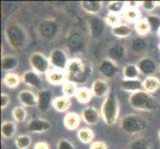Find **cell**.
I'll use <instances>...</instances> for the list:
<instances>
[{"instance_id":"obj_4","label":"cell","mask_w":160,"mask_h":149,"mask_svg":"<svg viewBox=\"0 0 160 149\" xmlns=\"http://www.w3.org/2000/svg\"><path fill=\"white\" fill-rule=\"evenodd\" d=\"M67 81L68 82H81L84 81L89 74V66L84 61L79 58H74L70 60L67 71Z\"/></svg>"},{"instance_id":"obj_35","label":"cell","mask_w":160,"mask_h":149,"mask_svg":"<svg viewBox=\"0 0 160 149\" xmlns=\"http://www.w3.org/2000/svg\"><path fill=\"white\" fill-rule=\"evenodd\" d=\"M78 87H77L76 82H66L65 84L63 85V95L66 97H75L77 92H78Z\"/></svg>"},{"instance_id":"obj_38","label":"cell","mask_w":160,"mask_h":149,"mask_svg":"<svg viewBox=\"0 0 160 149\" xmlns=\"http://www.w3.org/2000/svg\"><path fill=\"white\" fill-rule=\"evenodd\" d=\"M131 50L135 53H141L143 52L147 47V44L145 40L142 37H137L131 42Z\"/></svg>"},{"instance_id":"obj_10","label":"cell","mask_w":160,"mask_h":149,"mask_svg":"<svg viewBox=\"0 0 160 149\" xmlns=\"http://www.w3.org/2000/svg\"><path fill=\"white\" fill-rule=\"evenodd\" d=\"M137 67H138L140 74L145 75L147 77H151L156 73L158 70L157 63L152 58L143 57L138 62H137Z\"/></svg>"},{"instance_id":"obj_27","label":"cell","mask_w":160,"mask_h":149,"mask_svg":"<svg viewBox=\"0 0 160 149\" xmlns=\"http://www.w3.org/2000/svg\"><path fill=\"white\" fill-rule=\"evenodd\" d=\"M40 34L45 37V38H50L53 35H55V33L57 31V25L54 23L53 21H44L43 23L40 24L39 27Z\"/></svg>"},{"instance_id":"obj_31","label":"cell","mask_w":160,"mask_h":149,"mask_svg":"<svg viewBox=\"0 0 160 149\" xmlns=\"http://www.w3.org/2000/svg\"><path fill=\"white\" fill-rule=\"evenodd\" d=\"M134 28H135V31H136L137 34L141 37L149 34V33L151 32L150 25H149V23H148L146 18H141L139 21H137L134 25Z\"/></svg>"},{"instance_id":"obj_25","label":"cell","mask_w":160,"mask_h":149,"mask_svg":"<svg viewBox=\"0 0 160 149\" xmlns=\"http://www.w3.org/2000/svg\"><path fill=\"white\" fill-rule=\"evenodd\" d=\"M81 7L88 14L96 15L101 11L102 7V1H82Z\"/></svg>"},{"instance_id":"obj_3","label":"cell","mask_w":160,"mask_h":149,"mask_svg":"<svg viewBox=\"0 0 160 149\" xmlns=\"http://www.w3.org/2000/svg\"><path fill=\"white\" fill-rule=\"evenodd\" d=\"M128 103L133 109L140 112H152L158 107L155 97L145 91L131 93L128 98Z\"/></svg>"},{"instance_id":"obj_46","label":"cell","mask_w":160,"mask_h":149,"mask_svg":"<svg viewBox=\"0 0 160 149\" xmlns=\"http://www.w3.org/2000/svg\"><path fill=\"white\" fill-rule=\"evenodd\" d=\"M34 149H50V145L46 141H39L35 143Z\"/></svg>"},{"instance_id":"obj_48","label":"cell","mask_w":160,"mask_h":149,"mask_svg":"<svg viewBox=\"0 0 160 149\" xmlns=\"http://www.w3.org/2000/svg\"><path fill=\"white\" fill-rule=\"evenodd\" d=\"M157 34H158V36H159V38H160V29H159V31L157 32Z\"/></svg>"},{"instance_id":"obj_43","label":"cell","mask_w":160,"mask_h":149,"mask_svg":"<svg viewBox=\"0 0 160 149\" xmlns=\"http://www.w3.org/2000/svg\"><path fill=\"white\" fill-rule=\"evenodd\" d=\"M57 149H75V145L70 140L62 138L58 142Z\"/></svg>"},{"instance_id":"obj_8","label":"cell","mask_w":160,"mask_h":149,"mask_svg":"<svg viewBox=\"0 0 160 149\" xmlns=\"http://www.w3.org/2000/svg\"><path fill=\"white\" fill-rule=\"evenodd\" d=\"M98 71L106 79H113L118 74L119 69L114 61L107 58L102 60V62L98 65Z\"/></svg>"},{"instance_id":"obj_24","label":"cell","mask_w":160,"mask_h":149,"mask_svg":"<svg viewBox=\"0 0 160 149\" xmlns=\"http://www.w3.org/2000/svg\"><path fill=\"white\" fill-rule=\"evenodd\" d=\"M17 130V125L14 121L6 120L1 125V135L5 139H10L15 135Z\"/></svg>"},{"instance_id":"obj_19","label":"cell","mask_w":160,"mask_h":149,"mask_svg":"<svg viewBox=\"0 0 160 149\" xmlns=\"http://www.w3.org/2000/svg\"><path fill=\"white\" fill-rule=\"evenodd\" d=\"M64 126L69 130H76L79 128L81 123V117L77 112H68L64 117Z\"/></svg>"},{"instance_id":"obj_22","label":"cell","mask_w":160,"mask_h":149,"mask_svg":"<svg viewBox=\"0 0 160 149\" xmlns=\"http://www.w3.org/2000/svg\"><path fill=\"white\" fill-rule=\"evenodd\" d=\"M18 65H19L18 59L15 56H12V55H7V56H4L2 58L1 67H2V70L5 72L12 73V71H14L17 68Z\"/></svg>"},{"instance_id":"obj_37","label":"cell","mask_w":160,"mask_h":149,"mask_svg":"<svg viewBox=\"0 0 160 149\" xmlns=\"http://www.w3.org/2000/svg\"><path fill=\"white\" fill-rule=\"evenodd\" d=\"M126 6V2L125 1H110L107 9L108 11V13H117L119 14L120 12L124 11V8Z\"/></svg>"},{"instance_id":"obj_23","label":"cell","mask_w":160,"mask_h":149,"mask_svg":"<svg viewBox=\"0 0 160 149\" xmlns=\"http://www.w3.org/2000/svg\"><path fill=\"white\" fill-rule=\"evenodd\" d=\"M52 107L58 112H65L70 108L71 101L69 97H66L64 96L55 97L53 101V103H52Z\"/></svg>"},{"instance_id":"obj_29","label":"cell","mask_w":160,"mask_h":149,"mask_svg":"<svg viewBox=\"0 0 160 149\" xmlns=\"http://www.w3.org/2000/svg\"><path fill=\"white\" fill-rule=\"evenodd\" d=\"M77 136H78V139L82 143H84V144H89V143H91L92 141L93 137H95V133H93L92 129H91L89 127H82L78 130Z\"/></svg>"},{"instance_id":"obj_14","label":"cell","mask_w":160,"mask_h":149,"mask_svg":"<svg viewBox=\"0 0 160 149\" xmlns=\"http://www.w3.org/2000/svg\"><path fill=\"white\" fill-rule=\"evenodd\" d=\"M54 97L53 92L50 90H41L38 93V106L40 112H46L50 108V106L53 103Z\"/></svg>"},{"instance_id":"obj_2","label":"cell","mask_w":160,"mask_h":149,"mask_svg":"<svg viewBox=\"0 0 160 149\" xmlns=\"http://www.w3.org/2000/svg\"><path fill=\"white\" fill-rule=\"evenodd\" d=\"M101 114L103 119V122L107 125L110 126L115 124L118 121L119 114V104L118 99L113 91L110 90L107 97L102 104Z\"/></svg>"},{"instance_id":"obj_1","label":"cell","mask_w":160,"mask_h":149,"mask_svg":"<svg viewBox=\"0 0 160 149\" xmlns=\"http://www.w3.org/2000/svg\"><path fill=\"white\" fill-rule=\"evenodd\" d=\"M5 38L8 45L15 50H21L28 45L29 35L25 28L17 22L9 21L5 25Z\"/></svg>"},{"instance_id":"obj_51","label":"cell","mask_w":160,"mask_h":149,"mask_svg":"<svg viewBox=\"0 0 160 149\" xmlns=\"http://www.w3.org/2000/svg\"><path fill=\"white\" fill-rule=\"evenodd\" d=\"M158 5H159V6H160V1H158Z\"/></svg>"},{"instance_id":"obj_39","label":"cell","mask_w":160,"mask_h":149,"mask_svg":"<svg viewBox=\"0 0 160 149\" xmlns=\"http://www.w3.org/2000/svg\"><path fill=\"white\" fill-rule=\"evenodd\" d=\"M148 23L150 25V28L152 32H158L160 29V16L158 15H154V14H150L146 17Z\"/></svg>"},{"instance_id":"obj_34","label":"cell","mask_w":160,"mask_h":149,"mask_svg":"<svg viewBox=\"0 0 160 149\" xmlns=\"http://www.w3.org/2000/svg\"><path fill=\"white\" fill-rule=\"evenodd\" d=\"M32 144V139L29 135L22 134L16 137L15 139V145L18 149H28Z\"/></svg>"},{"instance_id":"obj_36","label":"cell","mask_w":160,"mask_h":149,"mask_svg":"<svg viewBox=\"0 0 160 149\" xmlns=\"http://www.w3.org/2000/svg\"><path fill=\"white\" fill-rule=\"evenodd\" d=\"M12 117L16 122H23L27 117V110L23 106L15 107L12 110Z\"/></svg>"},{"instance_id":"obj_26","label":"cell","mask_w":160,"mask_h":149,"mask_svg":"<svg viewBox=\"0 0 160 149\" xmlns=\"http://www.w3.org/2000/svg\"><path fill=\"white\" fill-rule=\"evenodd\" d=\"M126 54V49L124 46L119 45V44H115L112 45L108 49V56L109 59H112V61H119L121 59H123Z\"/></svg>"},{"instance_id":"obj_40","label":"cell","mask_w":160,"mask_h":149,"mask_svg":"<svg viewBox=\"0 0 160 149\" xmlns=\"http://www.w3.org/2000/svg\"><path fill=\"white\" fill-rule=\"evenodd\" d=\"M119 20H120V16H119V14H117V13H108L107 15L106 19H104L107 25L110 26L112 28L120 24Z\"/></svg>"},{"instance_id":"obj_33","label":"cell","mask_w":160,"mask_h":149,"mask_svg":"<svg viewBox=\"0 0 160 149\" xmlns=\"http://www.w3.org/2000/svg\"><path fill=\"white\" fill-rule=\"evenodd\" d=\"M122 17L129 22H137L141 18V15L138 9H132V8H126L122 12Z\"/></svg>"},{"instance_id":"obj_49","label":"cell","mask_w":160,"mask_h":149,"mask_svg":"<svg viewBox=\"0 0 160 149\" xmlns=\"http://www.w3.org/2000/svg\"><path fill=\"white\" fill-rule=\"evenodd\" d=\"M158 49H159V51H160V43H159V45H158Z\"/></svg>"},{"instance_id":"obj_41","label":"cell","mask_w":160,"mask_h":149,"mask_svg":"<svg viewBox=\"0 0 160 149\" xmlns=\"http://www.w3.org/2000/svg\"><path fill=\"white\" fill-rule=\"evenodd\" d=\"M129 149H149V145L144 139H137L131 143Z\"/></svg>"},{"instance_id":"obj_45","label":"cell","mask_w":160,"mask_h":149,"mask_svg":"<svg viewBox=\"0 0 160 149\" xmlns=\"http://www.w3.org/2000/svg\"><path fill=\"white\" fill-rule=\"evenodd\" d=\"M0 98H1V103H0L1 108L2 109L6 108L9 106V103H10V97L7 95V93H1V97H0Z\"/></svg>"},{"instance_id":"obj_7","label":"cell","mask_w":160,"mask_h":149,"mask_svg":"<svg viewBox=\"0 0 160 149\" xmlns=\"http://www.w3.org/2000/svg\"><path fill=\"white\" fill-rule=\"evenodd\" d=\"M49 61H50L51 67L53 69L64 72L67 71L68 65L70 63V59L67 53H66L65 50L61 48H56L52 50L50 56H49Z\"/></svg>"},{"instance_id":"obj_16","label":"cell","mask_w":160,"mask_h":149,"mask_svg":"<svg viewBox=\"0 0 160 149\" xmlns=\"http://www.w3.org/2000/svg\"><path fill=\"white\" fill-rule=\"evenodd\" d=\"M82 118L87 124L95 125L100 120V112L98 109L93 107H88L82 109Z\"/></svg>"},{"instance_id":"obj_11","label":"cell","mask_w":160,"mask_h":149,"mask_svg":"<svg viewBox=\"0 0 160 149\" xmlns=\"http://www.w3.org/2000/svg\"><path fill=\"white\" fill-rule=\"evenodd\" d=\"M89 24H90V32L92 37L95 38V39L101 38L103 34L104 30H106V24H107L106 21L100 17H97V16H92L89 20Z\"/></svg>"},{"instance_id":"obj_20","label":"cell","mask_w":160,"mask_h":149,"mask_svg":"<svg viewBox=\"0 0 160 149\" xmlns=\"http://www.w3.org/2000/svg\"><path fill=\"white\" fill-rule=\"evenodd\" d=\"M143 91H145L149 93L155 92L160 89V80L157 77H146V78L142 81Z\"/></svg>"},{"instance_id":"obj_21","label":"cell","mask_w":160,"mask_h":149,"mask_svg":"<svg viewBox=\"0 0 160 149\" xmlns=\"http://www.w3.org/2000/svg\"><path fill=\"white\" fill-rule=\"evenodd\" d=\"M124 80H139L140 71L135 64H126L122 69Z\"/></svg>"},{"instance_id":"obj_30","label":"cell","mask_w":160,"mask_h":149,"mask_svg":"<svg viewBox=\"0 0 160 149\" xmlns=\"http://www.w3.org/2000/svg\"><path fill=\"white\" fill-rule=\"evenodd\" d=\"M21 82V77L15 73H7L3 79V84L9 89H15L17 87Z\"/></svg>"},{"instance_id":"obj_12","label":"cell","mask_w":160,"mask_h":149,"mask_svg":"<svg viewBox=\"0 0 160 149\" xmlns=\"http://www.w3.org/2000/svg\"><path fill=\"white\" fill-rule=\"evenodd\" d=\"M21 82H23L26 86H28L32 89H40L42 86V79L40 75L36 73L35 71H27L21 76Z\"/></svg>"},{"instance_id":"obj_6","label":"cell","mask_w":160,"mask_h":149,"mask_svg":"<svg viewBox=\"0 0 160 149\" xmlns=\"http://www.w3.org/2000/svg\"><path fill=\"white\" fill-rule=\"evenodd\" d=\"M29 63L32 70L39 75H47L48 72L51 70V64L49 58L39 52H35L31 55Z\"/></svg>"},{"instance_id":"obj_32","label":"cell","mask_w":160,"mask_h":149,"mask_svg":"<svg viewBox=\"0 0 160 149\" xmlns=\"http://www.w3.org/2000/svg\"><path fill=\"white\" fill-rule=\"evenodd\" d=\"M92 90L88 89V87H81L77 92L75 97L77 98V101L81 103H88L91 102V99L92 97Z\"/></svg>"},{"instance_id":"obj_42","label":"cell","mask_w":160,"mask_h":149,"mask_svg":"<svg viewBox=\"0 0 160 149\" xmlns=\"http://www.w3.org/2000/svg\"><path fill=\"white\" fill-rule=\"evenodd\" d=\"M140 6L144 9L147 12H152V11L158 6V1H141L140 2Z\"/></svg>"},{"instance_id":"obj_28","label":"cell","mask_w":160,"mask_h":149,"mask_svg":"<svg viewBox=\"0 0 160 149\" xmlns=\"http://www.w3.org/2000/svg\"><path fill=\"white\" fill-rule=\"evenodd\" d=\"M131 33H132V28L128 24L120 23L119 25L112 28V34L118 38H126L130 36Z\"/></svg>"},{"instance_id":"obj_50","label":"cell","mask_w":160,"mask_h":149,"mask_svg":"<svg viewBox=\"0 0 160 149\" xmlns=\"http://www.w3.org/2000/svg\"><path fill=\"white\" fill-rule=\"evenodd\" d=\"M158 136H159V139H160V130H159V133H158Z\"/></svg>"},{"instance_id":"obj_13","label":"cell","mask_w":160,"mask_h":149,"mask_svg":"<svg viewBox=\"0 0 160 149\" xmlns=\"http://www.w3.org/2000/svg\"><path fill=\"white\" fill-rule=\"evenodd\" d=\"M92 92L93 97L98 98H106L109 92L108 82L103 79H98L92 82Z\"/></svg>"},{"instance_id":"obj_18","label":"cell","mask_w":160,"mask_h":149,"mask_svg":"<svg viewBox=\"0 0 160 149\" xmlns=\"http://www.w3.org/2000/svg\"><path fill=\"white\" fill-rule=\"evenodd\" d=\"M120 90L126 92H130V95L131 93L143 91L142 82L139 80H124L123 79L120 82Z\"/></svg>"},{"instance_id":"obj_5","label":"cell","mask_w":160,"mask_h":149,"mask_svg":"<svg viewBox=\"0 0 160 149\" xmlns=\"http://www.w3.org/2000/svg\"><path fill=\"white\" fill-rule=\"evenodd\" d=\"M147 127L146 120L137 114H128L121 119L120 128L128 134H135Z\"/></svg>"},{"instance_id":"obj_17","label":"cell","mask_w":160,"mask_h":149,"mask_svg":"<svg viewBox=\"0 0 160 149\" xmlns=\"http://www.w3.org/2000/svg\"><path fill=\"white\" fill-rule=\"evenodd\" d=\"M46 78L49 84L56 86V85L63 84V82L65 84L66 81H67V74H66V72L64 71L51 69L46 75Z\"/></svg>"},{"instance_id":"obj_15","label":"cell","mask_w":160,"mask_h":149,"mask_svg":"<svg viewBox=\"0 0 160 149\" xmlns=\"http://www.w3.org/2000/svg\"><path fill=\"white\" fill-rule=\"evenodd\" d=\"M18 99L22 106L26 107H34L38 106V95L30 90H23L18 93Z\"/></svg>"},{"instance_id":"obj_47","label":"cell","mask_w":160,"mask_h":149,"mask_svg":"<svg viewBox=\"0 0 160 149\" xmlns=\"http://www.w3.org/2000/svg\"><path fill=\"white\" fill-rule=\"evenodd\" d=\"M126 6H128V8L138 9V7L140 6V2H137V1H128V2H126Z\"/></svg>"},{"instance_id":"obj_9","label":"cell","mask_w":160,"mask_h":149,"mask_svg":"<svg viewBox=\"0 0 160 149\" xmlns=\"http://www.w3.org/2000/svg\"><path fill=\"white\" fill-rule=\"evenodd\" d=\"M52 127L50 121L43 118H33L28 121L26 126L27 131L31 133H45Z\"/></svg>"},{"instance_id":"obj_44","label":"cell","mask_w":160,"mask_h":149,"mask_svg":"<svg viewBox=\"0 0 160 149\" xmlns=\"http://www.w3.org/2000/svg\"><path fill=\"white\" fill-rule=\"evenodd\" d=\"M90 149H108V145L106 142L98 140V141L92 142L90 146Z\"/></svg>"}]
</instances>
